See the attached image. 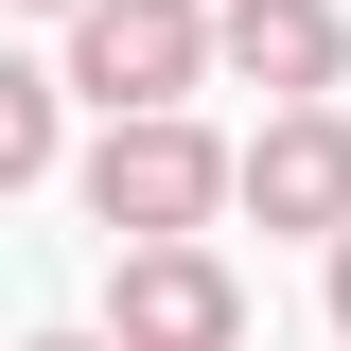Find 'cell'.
<instances>
[{"mask_svg": "<svg viewBox=\"0 0 351 351\" xmlns=\"http://www.w3.org/2000/svg\"><path fill=\"white\" fill-rule=\"evenodd\" d=\"M71 193H88L106 246H211V211H228V141L193 123V106H158V123H106V141H88Z\"/></svg>", "mask_w": 351, "mask_h": 351, "instance_id": "cell-1", "label": "cell"}, {"mask_svg": "<svg viewBox=\"0 0 351 351\" xmlns=\"http://www.w3.org/2000/svg\"><path fill=\"white\" fill-rule=\"evenodd\" d=\"M106 123H158V106H193L211 88V0H71V71Z\"/></svg>", "mask_w": 351, "mask_h": 351, "instance_id": "cell-2", "label": "cell"}, {"mask_svg": "<svg viewBox=\"0 0 351 351\" xmlns=\"http://www.w3.org/2000/svg\"><path fill=\"white\" fill-rule=\"evenodd\" d=\"M106 351H246V281L228 246H106Z\"/></svg>", "mask_w": 351, "mask_h": 351, "instance_id": "cell-3", "label": "cell"}, {"mask_svg": "<svg viewBox=\"0 0 351 351\" xmlns=\"http://www.w3.org/2000/svg\"><path fill=\"white\" fill-rule=\"evenodd\" d=\"M228 211L334 246L351 228V106H263V141H228Z\"/></svg>", "mask_w": 351, "mask_h": 351, "instance_id": "cell-4", "label": "cell"}, {"mask_svg": "<svg viewBox=\"0 0 351 351\" xmlns=\"http://www.w3.org/2000/svg\"><path fill=\"white\" fill-rule=\"evenodd\" d=\"M211 71L263 88V106H334L351 18H334V0H211Z\"/></svg>", "mask_w": 351, "mask_h": 351, "instance_id": "cell-5", "label": "cell"}, {"mask_svg": "<svg viewBox=\"0 0 351 351\" xmlns=\"http://www.w3.org/2000/svg\"><path fill=\"white\" fill-rule=\"evenodd\" d=\"M53 106H71V88H53L36 53H0V193H36V176H53V141H71Z\"/></svg>", "mask_w": 351, "mask_h": 351, "instance_id": "cell-6", "label": "cell"}, {"mask_svg": "<svg viewBox=\"0 0 351 351\" xmlns=\"http://www.w3.org/2000/svg\"><path fill=\"white\" fill-rule=\"evenodd\" d=\"M316 299H334V334H351V228H334V246H316Z\"/></svg>", "mask_w": 351, "mask_h": 351, "instance_id": "cell-7", "label": "cell"}, {"mask_svg": "<svg viewBox=\"0 0 351 351\" xmlns=\"http://www.w3.org/2000/svg\"><path fill=\"white\" fill-rule=\"evenodd\" d=\"M36 351H106V334H36Z\"/></svg>", "mask_w": 351, "mask_h": 351, "instance_id": "cell-8", "label": "cell"}, {"mask_svg": "<svg viewBox=\"0 0 351 351\" xmlns=\"http://www.w3.org/2000/svg\"><path fill=\"white\" fill-rule=\"evenodd\" d=\"M18 18H71V0H18Z\"/></svg>", "mask_w": 351, "mask_h": 351, "instance_id": "cell-9", "label": "cell"}]
</instances>
